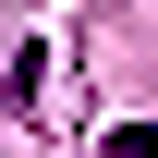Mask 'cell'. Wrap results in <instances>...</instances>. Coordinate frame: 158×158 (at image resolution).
<instances>
[{"mask_svg":"<svg viewBox=\"0 0 158 158\" xmlns=\"http://www.w3.org/2000/svg\"><path fill=\"white\" fill-rule=\"evenodd\" d=\"M98 158H158V122H122V134H98Z\"/></svg>","mask_w":158,"mask_h":158,"instance_id":"1","label":"cell"}]
</instances>
